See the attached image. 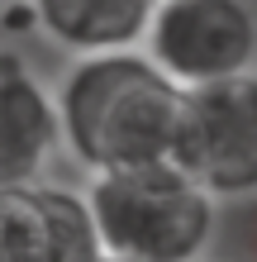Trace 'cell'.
Here are the masks:
<instances>
[{"instance_id": "obj_1", "label": "cell", "mask_w": 257, "mask_h": 262, "mask_svg": "<svg viewBox=\"0 0 257 262\" xmlns=\"http://www.w3.org/2000/svg\"><path fill=\"white\" fill-rule=\"evenodd\" d=\"M62 148L90 177L119 167L172 162L186 91L143 53L77 57L53 91Z\"/></svg>"}, {"instance_id": "obj_2", "label": "cell", "mask_w": 257, "mask_h": 262, "mask_svg": "<svg viewBox=\"0 0 257 262\" xmlns=\"http://www.w3.org/2000/svg\"><path fill=\"white\" fill-rule=\"evenodd\" d=\"M81 200L100 253L119 262H205L219 210L172 162L100 172Z\"/></svg>"}, {"instance_id": "obj_3", "label": "cell", "mask_w": 257, "mask_h": 262, "mask_svg": "<svg viewBox=\"0 0 257 262\" xmlns=\"http://www.w3.org/2000/svg\"><path fill=\"white\" fill-rule=\"evenodd\" d=\"M172 167H181L215 205L257 195V76L252 72L186 91Z\"/></svg>"}, {"instance_id": "obj_4", "label": "cell", "mask_w": 257, "mask_h": 262, "mask_svg": "<svg viewBox=\"0 0 257 262\" xmlns=\"http://www.w3.org/2000/svg\"><path fill=\"white\" fill-rule=\"evenodd\" d=\"M148 62L181 91H200L257 62V14L248 0H157L148 19Z\"/></svg>"}, {"instance_id": "obj_5", "label": "cell", "mask_w": 257, "mask_h": 262, "mask_svg": "<svg viewBox=\"0 0 257 262\" xmlns=\"http://www.w3.org/2000/svg\"><path fill=\"white\" fill-rule=\"evenodd\" d=\"M57 143V105L53 91L24 67L19 53H0V191L38 186Z\"/></svg>"}, {"instance_id": "obj_6", "label": "cell", "mask_w": 257, "mask_h": 262, "mask_svg": "<svg viewBox=\"0 0 257 262\" xmlns=\"http://www.w3.org/2000/svg\"><path fill=\"white\" fill-rule=\"evenodd\" d=\"M29 10L53 43L81 57H100L138 48L157 0H29Z\"/></svg>"}, {"instance_id": "obj_7", "label": "cell", "mask_w": 257, "mask_h": 262, "mask_svg": "<svg viewBox=\"0 0 257 262\" xmlns=\"http://www.w3.org/2000/svg\"><path fill=\"white\" fill-rule=\"evenodd\" d=\"M43 220H48V238H53V262H96L100 257V238L90 224V210L81 195H72L62 186H34Z\"/></svg>"}, {"instance_id": "obj_8", "label": "cell", "mask_w": 257, "mask_h": 262, "mask_svg": "<svg viewBox=\"0 0 257 262\" xmlns=\"http://www.w3.org/2000/svg\"><path fill=\"white\" fill-rule=\"evenodd\" d=\"M0 262H53L48 220L34 186L0 191Z\"/></svg>"}, {"instance_id": "obj_9", "label": "cell", "mask_w": 257, "mask_h": 262, "mask_svg": "<svg viewBox=\"0 0 257 262\" xmlns=\"http://www.w3.org/2000/svg\"><path fill=\"white\" fill-rule=\"evenodd\" d=\"M5 14H0V24L10 29V34H24V29H38L34 10H29V0H10V5H0Z\"/></svg>"}, {"instance_id": "obj_10", "label": "cell", "mask_w": 257, "mask_h": 262, "mask_svg": "<svg viewBox=\"0 0 257 262\" xmlns=\"http://www.w3.org/2000/svg\"><path fill=\"white\" fill-rule=\"evenodd\" d=\"M96 262H119V257H105V253H100V257H96Z\"/></svg>"}, {"instance_id": "obj_11", "label": "cell", "mask_w": 257, "mask_h": 262, "mask_svg": "<svg viewBox=\"0 0 257 262\" xmlns=\"http://www.w3.org/2000/svg\"><path fill=\"white\" fill-rule=\"evenodd\" d=\"M0 5H10V0H0Z\"/></svg>"}]
</instances>
